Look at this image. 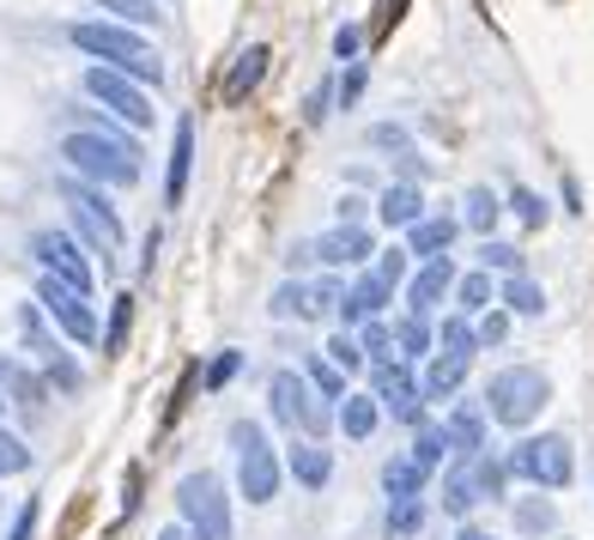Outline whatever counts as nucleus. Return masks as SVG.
I'll return each instance as SVG.
<instances>
[{
	"mask_svg": "<svg viewBox=\"0 0 594 540\" xmlns=\"http://www.w3.org/2000/svg\"><path fill=\"white\" fill-rule=\"evenodd\" d=\"M61 159L73 164L80 176H92V183H109V188L140 183V152H133V140H121L116 128L67 134V140H61Z\"/></svg>",
	"mask_w": 594,
	"mask_h": 540,
	"instance_id": "1",
	"label": "nucleus"
},
{
	"mask_svg": "<svg viewBox=\"0 0 594 540\" xmlns=\"http://www.w3.org/2000/svg\"><path fill=\"white\" fill-rule=\"evenodd\" d=\"M73 43H80L85 55H97V61H109L116 73H128V80H164V61L159 49L145 37H133L128 25H73Z\"/></svg>",
	"mask_w": 594,
	"mask_h": 540,
	"instance_id": "2",
	"label": "nucleus"
},
{
	"mask_svg": "<svg viewBox=\"0 0 594 540\" xmlns=\"http://www.w3.org/2000/svg\"><path fill=\"white\" fill-rule=\"evenodd\" d=\"M546 401H552V382H546V370H534V365H510V370H498V377H491V389H486L491 420L510 425V432H522V425L540 420Z\"/></svg>",
	"mask_w": 594,
	"mask_h": 540,
	"instance_id": "3",
	"label": "nucleus"
},
{
	"mask_svg": "<svg viewBox=\"0 0 594 540\" xmlns=\"http://www.w3.org/2000/svg\"><path fill=\"white\" fill-rule=\"evenodd\" d=\"M176 504H183V522L195 528L200 540H231V498L225 486H219V474H183V486H176Z\"/></svg>",
	"mask_w": 594,
	"mask_h": 540,
	"instance_id": "4",
	"label": "nucleus"
},
{
	"mask_svg": "<svg viewBox=\"0 0 594 540\" xmlns=\"http://www.w3.org/2000/svg\"><path fill=\"white\" fill-rule=\"evenodd\" d=\"M267 401H273V420H279V425H291V432L304 425V432H310V444H316V437L334 425L328 401H322V395H310V382L298 377V370H273V382H267Z\"/></svg>",
	"mask_w": 594,
	"mask_h": 540,
	"instance_id": "5",
	"label": "nucleus"
},
{
	"mask_svg": "<svg viewBox=\"0 0 594 540\" xmlns=\"http://www.w3.org/2000/svg\"><path fill=\"white\" fill-rule=\"evenodd\" d=\"M231 444H237V486H243V498L267 504L279 492V461H273V449H267L261 425L237 420V425H231Z\"/></svg>",
	"mask_w": 594,
	"mask_h": 540,
	"instance_id": "6",
	"label": "nucleus"
},
{
	"mask_svg": "<svg viewBox=\"0 0 594 540\" xmlns=\"http://www.w3.org/2000/svg\"><path fill=\"white\" fill-rule=\"evenodd\" d=\"M510 474L558 492V486H570V474H576V456H570L564 437H522V444L510 449Z\"/></svg>",
	"mask_w": 594,
	"mask_h": 540,
	"instance_id": "7",
	"label": "nucleus"
},
{
	"mask_svg": "<svg viewBox=\"0 0 594 540\" xmlns=\"http://www.w3.org/2000/svg\"><path fill=\"white\" fill-rule=\"evenodd\" d=\"M503 474H510V468H498L491 456H467L462 468H450V480H443V510H450V516H467L479 498H498V492H503Z\"/></svg>",
	"mask_w": 594,
	"mask_h": 540,
	"instance_id": "8",
	"label": "nucleus"
},
{
	"mask_svg": "<svg viewBox=\"0 0 594 540\" xmlns=\"http://www.w3.org/2000/svg\"><path fill=\"white\" fill-rule=\"evenodd\" d=\"M37 303L49 310L55 322H61V334H73L80 346H97V317H92V298L85 291H73L67 279H55V274H43V286H37Z\"/></svg>",
	"mask_w": 594,
	"mask_h": 540,
	"instance_id": "9",
	"label": "nucleus"
},
{
	"mask_svg": "<svg viewBox=\"0 0 594 540\" xmlns=\"http://www.w3.org/2000/svg\"><path fill=\"white\" fill-rule=\"evenodd\" d=\"M85 92H92L104 110H116L121 122H133V128H145V122H152L145 92L128 80V73H116V67H92V73H85Z\"/></svg>",
	"mask_w": 594,
	"mask_h": 540,
	"instance_id": "10",
	"label": "nucleus"
},
{
	"mask_svg": "<svg viewBox=\"0 0 594 540\" xmlns=\"http://www.w3.org/2000/svg\"><path fill=\"white\" fill-rule=\"evenodd\" d=\"M31 255H37L55 279H67L73 291L92 298V267H85V255L73 250V238H61V231H37V238H31Z\"/></svg>",
	"mask_w": 594,
	"mask_h": 540,
	"instance_id": "11",
	"label": "nucleus"
},
{
	"mask_svg": "<svg viewBox=\"0 0 594 540\" xmlns=\"http://www.w3.org/2000/svg\"><path fill=\"white\" fill-rule=\"evenodd\" d=\"M334 303H346V291L334 286V279H316V286L291 279V286L273 291V317H304V322H316V317H328Z\"/></svg>",
	"mask_w": 594,
	"mask_h": 540,
	"instance_id": "12",
	"label": "nucleus"
},
{
	"mask_svg": "<svg viewBox=\"0 0 594 540\" xmlns=\"http://www.w3.org/2000/svg\"><path fill=\"white\" fill-rule=\"evenodd\" d=\"M376 401H383L395 420H407V425H419L424 420V401H419V382L407 377V365H395V358H383L376 365Z\"/></svg>",
	"mask_w": 594,
	"mask_h": 540,
	"instance_id": "13",
	"label": "nucleus"
},
{
	"mask_svg": "<svg viewBox=\"0 0 594 540\" xmlns=\"http://www.w3.org/2000/svg\"><path fill=\"white\" fill-rule=\"evenodd\" d=\"M55 188H61V200H67V207L80 212V219H92L97 231H104V238H109V250H116V243H121V219H116V212H109V200L97 195V188L73 183V176H61V183H55Z\"/></svg>",
	"mask_w": 594,
	"mask_h": 540,
	"instance_id": "14",
	"label": "nucleus"
},
{
	"mask_svg": "<svg viewBox=\"0 0 594 540\" xmlns=\"http://www.w3.org/2000/svg\"><path fill=\"white\" fill-rule=\"evenodd\" d=\"M267 61H273V55H267L261 43H249V49L231 61V73H225V85H219V97H225V104H243V97H249L255 85L267 80Z\"/></svg>",
	"mask_w": 594,
	"mask_h": 540,
	"instance_id": "15",
	"label": "nucleus"
},
{
	"mask_svg": "<svg viewBox=\"0 0 594 540\" xmlns=\"http://www.w3.org/2000/svg\"><path fill=\"white\" fill-rule=\"evenodd\" d=\"M364 255H376L364 225H340V231L316 238V262H328V267H352V262H364Z\"/></svg>",
	"mask_w": 594,
	"mask_h": 540,
	"instance_id": "16",
	"label": "nucleus"
},
{
	"mask_svg": "<svg viewBox=\"0 0 594 540\" xmlns=\"http://www.w3.org/2000/svg\"><path fill=\"white\" fill-rule=\"evenodd\" d=\"M388 291H395V286H388V279H376V274H364V279H358V286L346 291V303H340V322H346V334H352L358 322H370V317H376V310L388 303Z\"/></svg>",
	"mask_w": 594,
	"mask_h": 540,
	"instance_id": "17",
	"label": "nucleus"
},
{
	"mask_svg": "<svg viewBox=\"0 0 594 540\" xmlns=\"http://www.w3.org/2000/svg\"><path fill=\"white\" fill-rule=\"evenodd\" d=\"M188 171H195V122H176V152H171V183H164V200L171 207H183L188 195Z\"/></svg>",
	"mask_w": 594,
	"mask_h": 540,
	"instance_id": "18",
	"label": "nucleus"
},
{
	"mask_svg": "<svg viewBox=\"0 0 594 540\" xmlns=\"http://www.w3.org/2000/svg\"><path fill=\"white\" fill-rule=\"evenodd\" d=\"M455 286V267H450V255H443V262H424L419 267V279H412L407 286V303H412V317H424V310H431L436 298H443V291Z\"/></svg>",
	"mask_w": 594,
	"mask_h": 540,
	"instance_id": "19",
	"label": "nucleus"
},
{
	"mask_svg": "<svg viewBox=\"0 0 594 540\" xmlns=\"http://www.w3.org/2000/svg\"><path fill=\"white\" fill-rule=\"evenodd\" d=\"M328 474H334V456L322 444H291V480H298V486H328Z\"/></svg>",
	"mask_w": 594,
	"mask_h": 540,
	"instance_id": "20",
	"label": "nucleus"
},
{
	"mask_svg": "<svg viewBox=\"0 0 594 540\" xmlns=\"http://www.w3.org/2000/svg\"><path fill=\"white\" fill-rule=\"evenodd\" d=\"M455 231H462L455 219H424V225H412V243H407V250L424 255V262H443V255H450V243H455Z\"/></svg>",
	"mask_w": 594,
	"mask_h": 540,
	"instance_id": "21",
	"label": "nucleus"
},
{
	"mask_svg": "<svg viewBox=\"0 0 594 540\" xmlns=\"http://www.w3.org/2000/svg\"><path fill=\"white\" fill-rule=\"evenodd\" d=\"M467 365H474V358H462V353H436L431 370H424V395H431V401L455 395V389H462V377H467Z\"/></svg>",
	"mask_w": 594,
	"mask_h": 540,
	"instance_id": "22",
	"label": "nucleus"
},
{
	"mask_svg": "<svg viewBox=\"0 0 594 540\" xmlns=\"http://www.w3.org/2000/svg\"><path fill=\"white\" fill-rule=\"evenodd\" d=\"M376 207H383V225H424V200H419V188L412 183H395V188H383V200H376Z\"/></svg>",
	"mask_w": 594,
	"mask_h": 540,
	"instance_id": "23",
	"label": "nucleus"
},
{
	"mask_svg": "<svg viewBox=\"0 0 594 540\" xmlns=\"http://www.w3.org/2000/svg\"><path fill=\"white\" fill-rule=\"evenodd\" d=\"M443 432H450V449L455 456H479V449H486V420H479L474 407H462V413H450V425H443Z\"/></svg>",
	"mask_w": 594,
	"mask_h": 540,
	"instance_id": "24",
	"label": "nucleus"
},
{
	"mask_svg": "<svg viewBox=\"0 0 594 540\" xmlns=\"http://www.w3.org/2000/svg\"><path fill=\"white\" fill-rule=\"evenodd\" d=\"M424 480H431V474H424V468H419V461H388V468H383V492H388V498H395V504H407V498H419V492H424Z\"/></svg>",
	"mask_w": 594,
	"mask_h": 540,
	"instance_id": "25",
	"label": "nucleus"
},
{
	"mask_svg": "<svg viewBox=\"0 0 594 540\" xmlns=\"http://www.w3.org/2000/svg\"><path fill=\"white\" fill-rule=\"evenodd\" d=\"M19 334H25V346L31 353L43 358V365H55V358H61V346H55V334L43 329V303H25V310H19Z\"/></svg>",
	"mask_w": 594,
	"mask_h": 540,
	"instance_id": "26",
	"label": "nucleus"
},
{
	"mask_svg": "<svg viewBox=\"0 0 594 540\" xmlns=\"http://www.w3.org/2000/svg\"><path fill=\"white\" fill-rule=\"evenodd\" d=\"M503 303H510L515 317H540V310H546V291L534 286L528 274H510V286H503Z\"/></svg>",
	"mask_w": 594,
	"mask_h": 540,
	"instance_id": "27",
	"label": "nucleus"
},
{
	"mask_svg": "<svg viewBox=\"0 0 594 540\" xmlns=\"http://www.w3.org/2000/svg\"><path fill=\"white\" fill-rule=\"evenodd\" d=\"M340 425H346V437H370L376 432V395H346Z\"/></svg>",
	"mask_w": 594,
	"mask_h": 540,
	"instance_id": "28",
	"label": "nucleus"
},
{
	"mask_svg": "<svg viewBox=\"0 0 594 540\" xmlns=\"http://www.w3.org/2000/svg\"><path fill=\"white\" fill-rule=\"evenodd\" d=\"M0 382H7V389H13V395L25 401V407H43V382L31 377L25 365H13V358H0Z\"/></svg>",
	"mask_w": 594,
	"mask_h": 540,
	"instance_id": "29",
	"label": "nucleus"
},
{
	"mask_svg": "<svg viewBox=\"0 0 594 540\" xmlns=\"http://www.w3.org/2000/svg\"><path fill=\"white\" fill-rule=\"evenodd\" d=\"M552 522H558V510L546 498H522L515 504V528H522V535H552Z\"/></svg>",
	"mask_w": 594,
	"mask_h": 540,
	"instance_id": "30",
	"label": "nucleus"
},
{
	"mask_svg": "<svg viewBox=\"0 0 594 540\" xmlns=\"http://www.w3.org/2000/svg\"><path fill=\"white\" fill-rule=\"evenodd\" d=\"M304 370H310V382H316L322 401H340V395H346V370H340V365H328V358H310Z\"/></svg>",
	"mask_w": 594,
	"mask_h": 540,
	"instance_id": "31",
	"label": "nucleus"
},
{
	"mask_svg": "<svg viewBox=\"0 0 594 540\" xmlns=\"http://www.w3.org/2000/svg\"><path fill=\"white\" fill-rule=\"evenodd\" d=\"M436 346H443V353H462V358H474L479 329H467V317H450V322H443V334H436Z\"/></svg>",
	"mask_w": 594,
	"mask_h": 540,
	"instance_id": "32",
	"label": "nucleus"
},
{
	"mask_svg": "<svg viewBox=\"0 0 594 540\" xmlns=\"http://www.w3.org/2000/svg\"><path fill=\"white\" fill-rule=\"evenodd\" d=\"M450 456V432H443V425H431V432H419V444H412V461H419L424 474H431L436 461Z\"/></svg>",
	"mask_w": 594,
	"mask_h": 540,
	"instance_id": "33",
	"label": "nucleus"
},
{
	"mask_svg": "<svg viewBox=\"0 0 594 540\" xmlns=\"http://www.w3.org/2000/svg\"><path fill=\"white\" fill-rule=\"evenodd\" d=\"M498 195H491V188H467V225H474V231H491V225H498Z\"/></svg>",
	"mask_w": 594,
	"mask_h": 540,
	"instance_id": "34",
	"label": "nucleus"
},
{
	"mask_svg": "<svg viewBox=\"0 0 594 540\" xmlns=\"http://www.w3.org/2000/svg\"><path fill=\"white\" fill-rule=\"evenodd\" d=\"M419 528H424V504L419 498H407V504H395V510H388V535H395V540L419 535Z\"/></svg>",
	"mask_w": 594,
	"mask_h": 540,
	"instance_id": "35",
	"label": "nucleus"
},
{
	"mask_svg": "<svg viewBox=\"0 0 594 540\" xmlns=\"http://www.w3.org/2000/svg\"><path fill=\"white\" fill-rule=\"evenodd\" d=\"M395 341H400V353H407V358H424V353H431V329H424V317H407L395 329Z\"/></svg>",
	"mask_w": 594,
	"mask_h": 540,
	"instance_id": "36",
	"label": "nucleus"
},
{
	"mask_svg": "<svg viewBox=\"0 0 594 540\" xmlns=\"http://www.w3.org/2000/svg\"><path fill=\"white\" fill-rule=\"evenodd\" d=\"M328 365H340V370H358L364 365V341H352V334H334V346H328Z\"/></svg>",
	"mask_w": 594,
	"mask_h": 540,
	"instance_id": "37",
	"label": "nucleus"
},
{
	"mask_svg": "<svg viewBox=\"0 0 594 540\" xmlns=\"http://www.w3.org/2000/svg\"><path fill=\"white\" fill-rule=\"evenodd\" d=\"M400 19H407V0H376V19H370V37L383 43L388 31L400 25Z\"/></svg>",
	"mask_w": 594,
	"mask_h": 540,
	"instance_id": "38",
	"label": "nucleus"
},
{
	"mask_svg": "<svg viewBox=\"0 0 594 540\" xmlns=\"http://www.w3.org/2000/svg\"><path fill=\"white\" fill-rule=\"evenodd\" d=\"M25 468H31V449L13 432H0V474H25Z\"/></svg>",
	"mask_w": 594,
	"mask_h": 540,
	"instance_id": "39",
	"label": "nucleus"
},
{
	"mask_svg": "<svg viewBox=\"0 0 594 540\" xmlns=\"http://www.w3.org/2000/svg\"><path fill=\"white\" fill-rule=\"evenodd\" d=\"M128 322H133V298H116V317H109V334H104V353H121Z\"/></svg>",
	"mask_w": 594,
	"mask_h": 540,
	"instance_id": "40",
	"label": "nucleus"
},
{
	"mask_svg": "<svg viewBox=\"0 0 594 540\" xmlns=\"http://www.w3.org/2000/svg\"><path fill=\"white\" fill-rule=\"evenodd\" d=\"M97 7H104V13H121L128 25H152V19H159L152 13V0H97Z\"/></svg>",
	"mask_w": 594,
	"mask_h": 540,
	"instance_id": "41",
	"label": "nucleus"
},
{
	"mask_svg": "<svg viewBox=\"0 0 594 540\" xmlns=\"http://www.w3.org/2000/svg\"><path fill=\"white\" fill-rule=\"evenodd\" d=\"M510 207L522 212V225H546V200L534 188H510Z\"/></svg>",
	"mask_w": 594,
	"mask_h": 540,
	"instance_id": "42",
	"label": "nucleus"
},
{
	"mask_svg": "<svg viewBox=\"0 0 594 540\" xmlns=\"http://www.w3.org/2000/svg\"><path fill=\"white\" fill-rule=\"evenodd\" d=\"M237 370H243V353H219V358L207 365V389H225V382L237 377Z\"/></svg>",
	"mask_w": 594,
	"mask_h": 540,
	"instance_id": "43",
	"label": "nucleus"
},
{
	"mask_svg": "<svg viewBox=\"0 0 594 540\" xmlns=\"http://www.w3.org/2000/svg\"><path fill=\"white\" fill-rule=\"evenodd\" d=\"M491 303V279L486 274H467L462 279V310H486Z\"/></svg>",
	"mask_w": 594,
	"mask_h": 540,
	"instance_id": "44",
	"label": "nucleus"
},
{
	"mask_svg": "<svg viewBox=\"0 0 594 540\" xmlns=\"http://www.w3.org/2000/svg\"><path fill=\"white\" fill-rule=\"evenodd\" d=\"M479 262H486V267H503V274H522V255H515L510 243H486V250H479Z\"/></svg>",
	"mask_w": 594,
	"mask_h": 540,
	"instance_id": "45",
	"label": "nucleus"
},
{
	"mask_svg": "<svg viewBox=\"0 0 594 540\" xmlns=\"http://www.w3.org/2000/svg\"><path fill=\"white\" fill-rule=\"evenodd\" d=\"M407 255H412V250H383V262H376V279L400 286V279H407Z\"/></svg>",
	"mask_w": 594,
	"mask_h": 540,
	"instance_id": "46",
	"label": "nucleus"
},
{
	"mask_svg": "<svg viewBox=\"0 0 594 540\" xmlns=\"http://www.w3.org/2000/svg\"><path fill=\"white\" fill-rule=\"evenodd\" d=\"M358 49H364V31H358V25L334 31V55H340V61H358Z\"/></svg>",
	"mask_w": 594,
	"mask_h": 540,
	"instance_id": "47",
	"label": "nucleus"
},
{
	"mask_svg": "<svg viewBox=\"0 0 594 540\" xmlns=\"http://www.w3.org/2000/svg\"><path fill=\"white\" fill-rule=\"evenodd\" d=\"M388 341H395V334L383 329V322H364V358H376V365H383V353H388Z\"/></svg>",
	"mask_w": 594,
	"mask_h": 540,
	"instance_id": "48",
	"label": "nucleus"
},
{
	"mask_svg": "<svg viewBox=\"0 0 594 540\" xmlns=\"http://www.w3.org/2000/svg\"><path fill=\"white\" fill-rule=\"evenodd\" d=\"M358 92H364V67H346V80L334 85V97H340V110H346V104H358Z\"/></svg>",
	"mask_w": 594,
	"mask_h": 540,
	"instance_id": "49",
	"label": "nucleus"
},
{
	"mask_svg": "<svg viewBox=\"0 0 594 540\" xmlns=\"http://www.w3.org/2000/svg\"><path fill=\"white\" fill-rule=\"evenodd\" d=\"M328 97H334V85H316V92H310V104H304V122H310V128L328 116Z\"/></svg>",
	"mask_w": 594,
	"mask_h": 540,
	"instance_id": "50",
	"label": "nucleus"
},
{
	"mask_svg": "<svg viewBox=\"0 0 594 540\" xmlns=\"http://www.w3.org/2000/svg\"><path fill=\"white\" fill-rule=\"evenodd\" d=\"M503 334H510V317H486V322H479V341H486V346H498Z\"/></svg>",
	"mask_w": 594,
	"mask_h": 540,
	"instance_id": "51",
	"label": "nucleus"
},
{
	"mask_svg": "<svg viewBox=\"0 0 594 540\" xmlns=\"http://www.w3.org/2000/svg\"><path fill=\"white\" fill-rule=\"evenodd\" d=\"M31 535H37V504L19 510V522H13V535H7V540H31Z\"/></svg>",
	"mask_w": 594,
	"mask_h": 540,
	"instance_id": "52",
	"label": "nucleus"
},
{
	"mask_svg": "<svg viewBox=\"0 0 594 540\" xmlns=\"http://www.w3.org/2000/svg\"><path fill=\"white\" fill-rule=\"evenodd\" d=\"M370 140H376V146H395V152H407V134L388 128V122H383V128H370Z\"/></svg>",
	"mask_w": 594,
	"mask_h": 540,
	"instance_id": "53",
	"label": "nucleus"
},
{
	"mask_svg": "<svg viewBox=\"0 0 594 540\" xmlns=\"http://www.w3.org/2000/svg\"><path fill=\"white\" fill-rule=\"evenodd\" d=\"M159 540H188V535H183V528H164V535H159Z\"/></svg>",
	"mask_w": 594,
	"mask_h": 540,
	"instance_id": "54",
	"label": "nucleus"
},
{
	"mask_svg": "<svg viewBox=\"0 0 594 540\" xmlns=\"http://www.w3.org/2000/svg\"><path fill=\"white\" fill-rule=\"evenodd\" d=\"M462 540H491V535H479V528H467V535Z\"/></svg>",
	"mask_w": 594,
	"mask_h": 540,
	"instance_id": "55",
	"label": "nucleus"
}]
</instances>
